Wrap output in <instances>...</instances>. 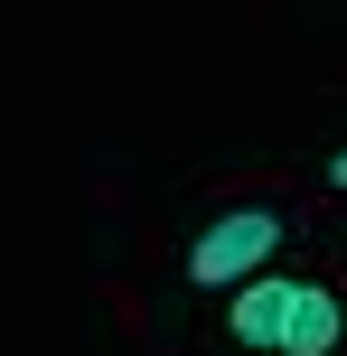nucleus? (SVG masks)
<instances>
[{
  "instance_id": "f257e3e1",
  "label": "nucleus",
  "mask_w": 347,
  "mask_h": 356,
  "mask_svg": "<svg viewBox=\"0 0 347 356\" xmlns=\"http://www.w3.org/2000/svg\"><path fill=\"white\" fill-rule=\"evenodd\" d=\"M282 234H291V207H273V197L225 207L216 225L188 244V282H197V291H244V282H263V263L282 253Z\"/></svg>"
},
{
  "instance_id": "f03ea898",
  "label": "nucleus",
  "mask_w": 347,
  "mask_h": 356,
  "mask_svg": "<svg viewBox=\"0 0 347 356\" xmlns=\"http://www.w3.org/2000/svg\"><path fill=\"white\" fill-rule=\"evenodd\" d=\"M291 291L300 282H273V272H263V282H244L235 291V309H225V328H235V347H282V319H291Z\"/></svg>"
},
{
  "instance_id": "7ed1b4c3",
  "label": "nucleus",
  "mask_w": 347,
  "mask_h": 356,
  "mask_svg": "<svg viewBox=\"0 0 347 356\" xmlns=\"http://www.w3.org/2000/svg\"><path fill=\"white\" fill-rule=\"evenodd\" d=\"M338 328H347L338 291L300 282V291H291V319H282V356H329V347H338Z\"/></svg>"
},
{
  "instance_id": "20e7f679",
  "label": "nucleus",
  "mask_w": 347,
  "mask_h": 356,
  "mask_svg": "<svg viewBox=\"0 0 347 356\" xmlns=\"http://www.w3.org/2000/svg\"><path fill=\"white\" fill-rule=\"evenodd\" d=\"M329 178H338V188H347V150H338V160H329Z\"/></svg>"
}]
</instances>
